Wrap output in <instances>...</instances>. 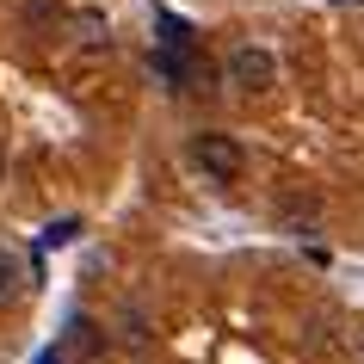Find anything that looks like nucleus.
Wrapping results in <instances>:
<instances>
[{"instance_id":"1","label":"nucleus","mask_w":364,"mask_h":364,"mask_svg":"<svg viewBox=\"0 0 364 364\" xmlns=\"http://www.w3.org/2000/svg\"><path fill=\"white\" fill-rule=\"evenodd\" d=\"M229 80L241 87V93H266L272 80H278V62H272V50H259V43H241V50H229Z\"/></svg>"},{"instance_id":"2","label":"nucleus","mask_w":364,"mask_h":364,"mask_svg":"<svg viewBox=\"0 0 364 364\" xmlns=\"http://www.w3.org/2000/svg\"><path fill=\"white\" fill-rule=\"evenodd\" d=\"M149 68H154V80H167V87H210V62L198 68L192 62V50H173V43H154L149 50Z\"/></svg>"},{"instance_id":"3","label":"nucleus","mask_w":364,"mask_h":364,"mask_svg":"<svg viewBox=\"0 0 364 364\" xmlns=\"http://www.w3.org/2000/svg\"><path fill=\"white\" fill-rule=\"evenodd\" d=\"M192 161L210 179H241V167H247L241 142H229V136H192Z\"/></svg>"},{"instance_id":"4","label":"nucleus","mask_w":364,"mask_h":364,"mask_svg":"<svg viewBox=\"0 0 364 364\" xmlns=\"http://www.w3.org/2000/svg\"><path fill=\"white\" fill-rule=\"evenodd\" d=\"M75 31H80V50H105L112 43V31H105L99 13H75Z\"/></svg>"},{"instance_id":"5","label":"nucleus","mask_w":364,"mask_h":364,"mask_svg":"<svg viewBox=\"0 0 364 364\" xmlns=\"http://www.w3.org/2000/svg\"><path fill=\"white\" fill-rule=\"evenodd\" d=\"M154 31H161V43H173V50H192V25L179 19V13H161Z\"/></svg>"},{"instance_id":"6","label":"nucleus","mask_w":364,"mask_h":364,"mask_svg":"<svg viewBox=\"0 0 364 364\" xmlns=\"http://www.w3.org/2000/svg\"><path fill=\"white\" fill-rule=\"evenodd\" d=\"M25 19L38 25V31H56V25H62V6H56V0H25Z\"/></svg>"},{"instance_id":"7","label":"nucleus","mask_w":364,"mask_h":364,"mask_svg":"<svg viewBox=\"0 0 364 364\" xmlns=\"http://www.w3.org/2000/svg\"><path fill=\"white\" fill-rule=\"evenodd\" d=\"M13 296H19V259L0 247V303H13Z\"/></svg>"},{"instance_id":"8","label":"nucleus","mask_w":364,"mask_h":364,"mask_svg":"<svg viewBox=\"0 0 364 364\" xmlns=\"http://www.w3.org/2000/svg\"><path fill=\"white\" fill-rule=\"evenodd\" d=\"M75 235H80V223H75V216H62V223H50V229H43V247H68Z\"/></svg>"},{"instance_id":"9","label":"nucleus","mask_w":364,"mask_h":364,"mask_svg":"<svg viewBox=\"0 0 364 364\" xmlns=\"http://www.w3.org/2000/svg\"><path fill=\"white\" fill-rule=\"evenodd\" d=\"M38 364H62V358H56V352H43V358H38Z\"/></svg>"}]
</instances>
